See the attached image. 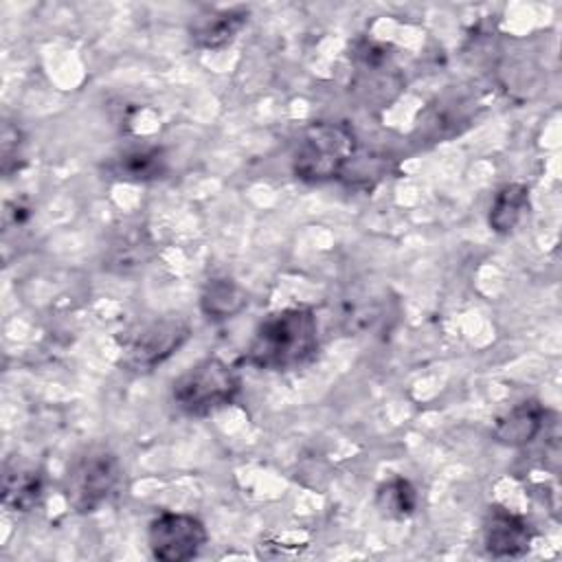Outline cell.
Returning a JSON list of instances; mask_svg holds the SVG:
<instances>
[{
	"instance_id": "obj_1",
	"label": "cell",
	"mask_w": 562,
	"mask_h": 562,
	"mask_svg": "<svg viewBox=\"0 0 562 562\" xmlns=\"http://www.w3.org/2000/svg\"><path fill=\"white\" fill-rule=\"evenodd\" d=\"M318 349V325L310 307H285L255 329L244 360L266 371H288L305 364Z\"/></svg>"
},
{
	"instance_id": "obj_2",
	"label": "cell",
	"mask_w": 562,
	"mask_h": 562,
	"mask_svg": "<svg viewBox=\"0 0 562 562\" xmlns=\"http://www.w3.org/2000/svg\"><path fill=\"white\" fill-rule=\"evenodd\" d=\"M356 154V134L347 123L318 121L303 130L294 151L299 180L321 184L345 173Z\"/></svg>"
},
{
	"instance_id": "obj_3",
	"label": "cell",
	"mask_w": 562,
	"mask_h": 562,
	"mask_svg": "<svg viewBox=\"0 0 562 562\" xmlns=\"http://www.w3.org/2000/svg\"><path fill=\"white\" fill-rule=\"evenodd\" d=\"M239 391L241 378L228 362L204 358L173 382L171 397L184 415L204 417L233 404Z\"/></svg>"
},
{
	"instance_id": "obj_4",
	"label": "cell",
	"mask_w": 562,
	"mask_h": 562,
	"mask_svg": "<svg viewBox=\"0 0 562 562\" xmlns=\"http://www.w3.org/2000/svg\"><path fill=\"white\" fill-rule=\"evenodd\" d=\"M191 336V327L180 318H151L132 325L116 338L121 364L136 373H147L171 358Z\"/></svg>"
},
{
	"instance_id": "obj_5",
	"label": "cell",
	"mask_w": 562,
	"mask_h": 562,
	"mask_svg": "<svg viewBox=\"0 0 562 562\" xmlns=\"http://www.w3.org/2000/svg\"><path fill=\"white\" fill-rule=\"evenodd\" d=\"M123 470L112 452L97 450L79 457L66 474V498L79 514L97 512L121 487Z\"/></svg>"
},
{
	"instance_id": "obj_6",
	"label": "cell",
	"mask_w": 562,
	"mask_h": 562,
	"mask_svg": "<svg viewBox=\"0 0 562 562\" xmlns=\"http://www.w3.org/2000/svg\"><path fill=\"white\" fill-rule=\"evenodd\" d=\"M209 533L200 518L180 512L158 514L147 529L151 555L160 562H184L195 558L206 544Z\"/></svg>"
},
{
	"instance_id": "obj_7",
	"label": "cell",
	"mask_w": 562,
	"mask_h": 562,
	"mask_svg": "<svg viewBox=\"0 0 562 562\" xmlns=\"http://www.w3.org/2000/svg\"><path fill=\"white\" fill-rule=\"evenodd\" d=\"M531 525L503 505H490L483 520V544L494 558H520L531 549Z\"/></svg>"
},
{
	"instance_id": "obj_8",
	"label": "cell",
	"mask_w": 562,
	"mask_h": 562,
	"mask_svg": "<svg viewBox=\"0 0 562 562\" xmlns=\"http://www.w3.org/2000/svg\"><path fill=\"white\" fill-rule=\"evenodd\" d=\"M44 494V472L31 463L11 459L2 474V505L11 512L33 509Z\"/></svg>"
},
{
	"instance_id": "obj_9",
	"label": "cell",
	"mask_w": 562,
	"mask_h": 562,
	"mask_svg": "<svg viewBox=\"0 0 562 562\" xmlns=\"http://www.w3.org/2000/svg\"><path fill=\"white\" fill-rule=\"evenodd\" d=\"M547 424V408L538 400H525L498 417L494 437L505 446H527Z\"/></svg>"
},
{
	"instance_id": "obj_10",
	"label": "cell",
	"mask_w": 562,
	"mask_h": 562,
	"mask_svg": "<svg viewBox=\"0 0 562 562\" xmlns=\"http://www.w3.org/2000/svg\"><path fill=\"white\" fill-rule=\"evenodd\" d=\"M248 22L246 7H231V9H215L204 15H198L191 24V40L200 48H220L235 40V35Z\"/></svg>"
},
{
	"instance_id": "obj_11",
	"label": "cell",
	"mask_w": 562,
	"mask_h": 562,
	"mask_svg": "<svg viewBox=\"0 0 562 562\" xmlns=\"http://www.w3.org/2000/svg\"><path fill=\"white\" fill-rule=\"evenodd\" d=\"M248 305L246 292L226 277L209 279L200 294V310L211 321H226L237 316Z\"/></svg>"
},
{
	"instance_id": "obj_12",
	"label": "cell",
	"mask_w": 562,
	"mask_h": 562,
	"mask_svg": "<svg viewBox=\"0 0 562 562\" xmlns=\"http://www.w3.org/2000/svg\"><path fill=\"white\" fill-rule=\"evenodd\" d=\"M167 158L160 149H132L112 162V173L125 182H149L162 178Z\"/></svg>"
},
{
	"instance_id": "obj_13",
	"label": "cell",
	"mask_w": 562,
	"mask_h": 562,
	"mask_svg": "<svg viewBox=\"0 0 562 562\" xmlns=\"http://www.w3.org/2000/svg\"><path fill=\"white\" fill-rule=\"evenodd\" d=\"M529 211V189L525 184H505L490 209V226L496 233H509L518 226L522 215Z\"/></svg>"
},
{
	"instance_id": "obj_14",
	"label": "cell",
	"mask_w": 562,
	"mask_h": 562,
	"mask_svg": "<svg viewBox=\"0 0 562 562\" xmlns=\"http://www.w3.org/2000/svg\"><path fill=\"white\" fill-rule=\"evenodd\" d=\"M375 507L384 518H406L417 507V492L411 481L402 476L389 479L375 492Z\"/></svg>"
},
{
	"instance_id": "obj_15",
	"label": "cell",
	"mask_w": 562,
	"mask_h": 562,
	"mask_svg": "<svg viewBox=\"0 0 562 562\" xmlns=\"http://www.w3.org/2000/svg\"><path fill=\"white\" fill-rule=\"evenodd\" d=\"M147 257H149V241L140 233L127 235L116 246H112L108 268L116 272H132L145 266Z\"/></svg>"
}]
</instances>
